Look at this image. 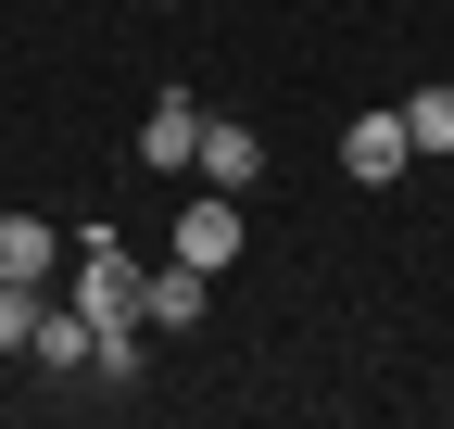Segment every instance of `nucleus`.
<instances>
[{"instance_id":"obj_1","label":"nucleus","mask_w":454,"mask_h":429,"mask_svg":"<svg viewBox=\"0 0 454 429\" xmlns=\"http://www.w3.org/2000/svg\"><path fill=\"white\" fill-rule=\"evenodd\" d=\"M76 316H89V329H139V265H127L114 228L76 240Z\"/></svg>"},{"instance_id":"obj_2","label":"nucleus","mask_w":454,"mask_h":429,"mask_svg":"<svg viewBox=\"0 0 454 429\" xmlns=\"http://www.w3.org/2000/svg\"><path fill=\"white\" fill-rule=\"evenodd\" d=\"M240 240H253V214H240V190H190L177 202V265H202V278H227V265H240Z\"/></svg>"},{"instance_id":"obj_3","label":"nucleus","mask_w":454,"mask_h":429,"mask_svg":"<svg viewBox=\"0 0 454 429\" xmlns=\"http://www.w3.org/2000/svg\"><path fill=\"white\" fill-rule=\"evenodd\" d=\"M404 165H417V139H404V101H379V114H354V127H340V177H354V190H391Z\"/></svg>"},{"instance_id":"obj_4","label":"nucleus","mask_w":454,"mask_h":429,"mask_svg":"<svg viewBox=\"0 0 454 429\" xmlns=\"http://www.w3.org/2000/svg\"><path fill=\"white\" fill-rule=\"evenodd\" d=\"M202 316H215V278H202V265H177V253L139 265V329H202Z\"/></svg>"},{"instance_id":"obj_5","label":"nucleus","mask_w":454,"mask_h":429,"mask_svg":"<svg viewBox=\"0 0 454 429\" xmlns=\"http://www.w3.org/2000/svg\"><path fill=\"white\" fill-rule=\"evenodd\" d=\"M190 177H202V190H253V177H265V127H240V114H202Z\"/></svg>"},{"instance_id":"obj_6","label":"nucleus","mask_w":454,"mask_h":429,"mask_svg":"<svg viewBox=\"0 0 454 429\" xmlns=\"http://www.w3.org/2000/svg\"><path fill=\"white\" fill-rule=\"evenodd\" d=\"M190 152H202V101L164 89L152 114H139V165H152V177H190Z\"/></svg>"},{"instance_id":"obj_7","label":"nucleus","mask_w":454,"mask_h":429,"mask_svg":"<svg viewBox=\"0 0 454 429\" xmlns=\"http://www.w3.org/2000/svg\"><path fill=\"white\" fill-rule=\"evenodd\" d=\"M26 354H38V366H64V379L89 366V316H76V291H64V303H38V329H26Z\"/></svg>"},{"instance_id":"obj_8","label":"nucleus","mask_w":454,"mask_h":429,"mask_svg":"<svg viewBox=\"0 0 454 429\" xmlns=\"http://www.w3.org/2000/svg\"><path fill=\"white\" fill-rule=\"evenodd\" d=\"M51 265H64V240H51L38 214H0V278H38L51 291Z\"/></svg>"},{"instance_id":"obj_9","label":"nucleus","mask_w":454,"mask_h":429,"mask_svg":"<svg viewBox=\"0 0 454 429\" xmlns=\"http://www.w3.org/2000/svg\"><path fill=\"white\" fill-rule=\"evenodd\" d=\"M404 139L442 165V152H454V89H404Z\"/></svg>"},{"instance_id":"obj_10","label":"nucleus","mask_w":454,"mask_h":429,"mask_svg":"<svg viewBox=\"0 0 454 429\" xmlns=\"http://www.w3.org/2000/svg\"><path fill=\"white\" fill-rule=\"evenodd\" d=\"M442 165H454V152H442Z\"/></svg>"}]
</instances>
